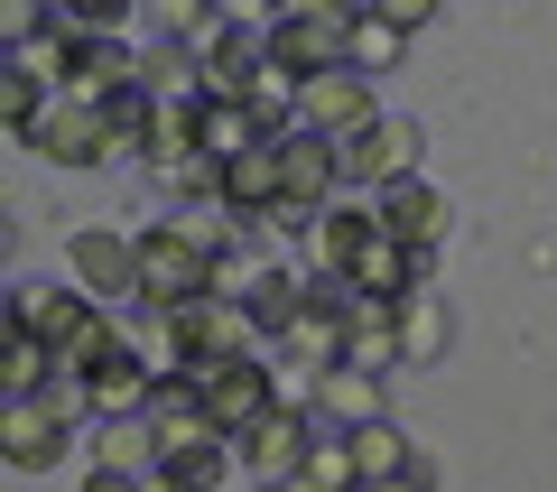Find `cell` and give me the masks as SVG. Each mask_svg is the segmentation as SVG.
<instances>
[{"label": "cell", "instance_id": "6da1fadb", "mask_svg": "<svg viewBox=\"0 0 557 492\" xmlns=\"http://www.w3.org/2000/svg\"><path fill=\"white\" fill-rule=\"evenodd\" d=\"M10 325L57 344V372H94V362L121 354V316L102 297H84V288H38L28 279V288H10Z\"/></svg>", "mask_w": 557, "mask_h": 492}, {"label": "cell", "instance_id": "83f0119b", "mask_svg": "<svg viewBox=\"0 0 557 492\" xmlns=\"http://www.w3.org/2000/svg\"><path fill=\"white\" fill-rule=\"evenodd\" d=\"M298 483H307V492H362V465H354V446H344V436L325 428L317 446H307V465H298Z\"/></svg>", "mask_w": 557, "mask_h": 492}, {"label": "cell", "instance_id": "5bb4252c", "mask_svg": "<svg viewBox=\"0 0 557 492\" xmlns=\"http://www.w3.org/2000/svg\"><path fill=\"white\" fill-rule=\"evenodd\" d=\"M307 446H317V418H298V409H270L251 436H242V473H251V483H298Z\"/></svg>", "mask_w": 557, "mask_h": 492}, {"label": "cell", "instance_id": "9c48e42d", "mask_svg": "<svg viewBox=\"0 0 557 492\" xmlns=\"http://www.w3.org/2000/svg\"><path fill=\"white\" fill-rule=\"evenodd\" d=\"M28 149H38L47 168H112V131H102V102L57 94V102H47V121L28 131Z\"/></svg>", "mask_w": 557, "mask_h": 492}, {"label": "cell", "instance_id": "f546056e", "mask_svg": "<svg viewBox=\"0 0 557 492\" xmlns=\"http://www.w3.org/2000/svg\"><path fill=\"white\" fill-rule=\"evenodd\" d=\"M381 20H391L399 38H418V28H428V0H381Z\"/></svg>", "mask_w": 557, "mask_h": 492}, {"label": "cell", "instance_id": "d6a6232c", "mask_svg": "<svg viewBox=\"0 0 557 492\" xmlns=\"http://www.w3.org/2000/svg\"><path fill=\"white\" fill-rule=\"evenodd\" d=\"M149 492H186V483H177V473H149Z\"/></svg>", "mask_w": 557, "mask_h": 492}, {"label": "cell", "instance_id": "ac0fdd59", "mask_svg": "<svg viewBox=\"0 0 557 492\" xmlns=\"http://www.w3.org/2000/svg\"><path fill=\"white\" fill-rule=\"evenodd\" d=\"M94 473H168V436L149 418H94Z\"/></svg>", "mask_w": 557, "mask_h": 492}, {"label": "cell", "instance_id": "4dcf8cb0", "mask_svg": "<svg viewBox=\"0 0 557 492\" xmlns=\"http://www.w3.org/2000/svg\"><path fill=\"white\" fill-rule=\"evenodd\" d=\"M362 492H437V465H418V473H391V483H362Z\"/></svg>", "mask_w": 557, "mask_h": 492}, {"label": "cell", "instance_id": "ffe728a7", "mask_svg": "<svg viewBox=\"0 0 557 492\" xmlns=\"http://www.w3.org/2000/svg\"><path fill=\"white\" fill-rule=\"evenodd\" d=\"M344 362H354V372H391L399 362V307L391 297H362V307L344 316Z\"/></svg>", "mask_w": 557, "mask_h": 492}, {"label": "cell", "instance_id": "44dd1931", "mask_svg": "<svg viewBox=\"0 0 557 492\" xmlns=\"http://www.w3.org/2000/svg\"><path fill=\"white\" fill-rule=\"evenodd\" d=\"M196 149L214 158V168H233V158H251V149H270V131H260L242 102H196Z\"/></svg>", "mask_w": 557, "mask_h": 492}, {"label": "cell", "instance_id": "7c38bea8", "mask_svg": "<svg viewBox=\"0 0 557 492\" xmlns=\"http://www.w3.org/2000/svg\"><path fill=\"white\" fill-rule=\"evenodd\" d=\"M381 242V205L372 196H344V205H325L317 214V233H307V270H335V279H354V260Z\"/></svg>", "mask_w": 557, "mask_h": 492}, {"label": "cell", "instance_id": "52a82bcc", "mask_svg": "<svg viewBox=\"0 0 557 492\" xmlns=\"http://www.w3.org/2000/svg\"><path fill=\"white\" fill-rule=\"evenodd\" d=\"M168 335H177L186 372H196V362H242V354H260V335H251V316H242V297H196V307L168 316Z\"/></svg>", "mask_w": 557, "mask_h": 492}, {"label": "cell", "instance_id": "9a60e30c", "mask_svg": "<svg viewBox=\"0 0 557 492\" xmlns=\"http://www.w3.org/2000/svg\"><path fill=\"white\" fill-rule=\"evenodd\" d=\"M372 205H381V233H391V242H409V251H428V260L446 251V223H456V214H446V196L428 177L391 186V196H372Z\"/></svg>", "mask_w": 557, "mask_h": 492}, {"label": "cell", "instance_id": "4fadbf2b", "mask_svg": "<svg viewBox=\"0 0 557 492\" xmlns=\"http://www.w3.org/2000/svg\"><path fill=\"white\" fill-rule=\"evenodd\" d=\"M278 168H288V205L298 214H325V205H344V149L317 131H288L278 139Z\"/></svg>", "mask_w": 557, "mask_h": 492}, {"label": "cell", "instance_id": "8992f818", "mask_svg": "<svg viewBox=\"0 0 557 492\" xmlns=\"http://www.w3.org/2000/svg\"><path fill=\"white\" fill-rule=\"evenodd\" d=\"M205 391V418H214V436H251L260 418L278 409V391H270V354H242V362H196V372H186Z\"/></svg>", "mask_w": 557, "mask_h": 492}, {"label": "cell", "instance_id": "7a4b0ae2", "mask_svg": "<svg viewBox=\"0 0 557 492\" xmlns=\"http://www.w3.org/2000/svg\"><path fill=\"white\" fill-rule=\"evenodd\" d=\"M214 270H223V251L196 223H149L139 233V307H159V316L196 307V297H214Z\"/></svg>", "mask_w": 557, "mask_h": 492}, {"label": "cell", "instance_id": "1f68e13d", "mask_svg": "<svg viewBox=\"0 0 557 492\" xmlns=\"http://www.w3.org/2000/svg\"><path fill=\"white\" fill-rule=\"evenodd\" d=\"M84 492H149V483H139V473H94L84 465Z\"/></svg>", "mask_w": 557, "mask_h": 492}, {"label": "cell", "instance_id": "cb8c5ba5", "mask_svg": "<svg viewBox=\"0 0 557 492\" xmlns=\"http://www.w3.org/2000/svg\"><path fill=\"white\" fill-rule=\"evenodd\" d=\"M446 344H456V316H446L437 288H418L409 307H399V362H437Z\"/></svg>", "mask_w": 557, "mask_h": 492}, {"label": "cell", "instance_id": "3957f363", "mask_svg": "<svg viewBox=\"0 0 557 492\" xmlns=\"http://www.w3.org/2000/svg\"><path fill=\"white\" fill-rule=\"evenodd\" d=\"M354 20H362V10H335V0H298V10H278V20L260 28V38H270V65H278V75H298V84L354 65Z\"/></svg>", "mask_w": 557, "mask_h": 492}, {"label": "cell", "instance_id": "603a6c76", "mask_svg": "<svg viewBox=\"0 0 557 492\" xmlns=\"http://www.w3.org/2000/svg\"><path fill=\"white\" fill-rule=\"evenodd\" d=\"M317 418H335V436H354V428H372V418H391L381 409V372H325V399H317Z\"/></svg>", "mask_w": 557, "mask_h": 492}, {"label": "cell", "instance_id": "5b68a950", "mask_svg": "<svg viewBox=\"0 0 557 492\" xmlns=\"http://www.w3.org/2000/svg\"><path fill=\"white\" fill-rule=\"evenodd\" d=\"M260 75H270V38L251 20H205L196 28V102H251Z\"/></svg>", "mask_w": 557, "mask_h": 492}, {"label": "cell", "instance_id": "4316f807", "mask_svg": "<svg viewBox=\"0 0 557 492\" xmlns=\"http://www.w3.org/2000/svg\"><path fill=\"white\" fill-rule=\"evenodd\" d=\"M168 473H177L186 492H223V483L242 473V446H233V436H214V446H186V455H168Z\"/></svg>", "mask_w": 557, "mask_h": 492}, {"label": "cell", "instance_id": "836d02e7", "mask_svg": "<svg viewBox=\"0 0 557 492\" xmlns=\"http://www.w3.org/2000/svg\"><path fill=\"white\" fill-rule=\"evenodd\" d=\"M251 492H307V483H251Z\"/></svg>", "mask_w": 557, "mask_h": 492}, {"label": "cell", "instance_id": "d4e9b609", "mask_svg": "<svg viewBox=\"0 0 557 492\" xmlns=\"http://www.w3.org/2000/svg\"><path fill=\"white\" fill-rule=\"evenodd\" d=\"M47 381H57V344L28 335V325H10V354H0V391H10V399H38Z\"/></svg>", "mask_w": 557, "mask_h": 492}, {"label": "cell", "instance_id": "e0dca14e", "mask_svg": "<svg viewBox=\"0 0 557 492\" xmlns=\"http://www.w3.org/2000/svg\"><path fill=\"white\" fill-rule=\"evenodd\" d=\"M84 391H94V418H149V399H159V372L131 354V335H121L112 362H94L84 372Z\"/></svg>", "mask_w": 557, "mask_h": 492}, {"label": "cell", "instance_id": "d6986e66", "mask_svg": "<svg viewBox=\"0 0 557 492\" xmlns=\"http://www.w3.org/2000/svg\"><path fill=\"white\" fill-rule=\"evenodd\" d=\"M344 316H354V307H317V297H307V316L270 344V354L278 362H307V372H344Z\"/></svg>", "mask_w": 557, "mask_h": 492}, {"label": "cell", "instance_id": "277c9868", "mask_svg": "<svg viewBox=\"0 0 557 492\" xmlns=\"http://www.w3.org/2000/svg\"><path fill=\"white\" fill-rule=\"evenodd\" d=\"M335 149H344V196H391V186L428 177V168H418V158H428V131H418L409 112L362 121L354 139H335Z\"/></svg>", "mask_w": 557, "mask_h": 492}, {"label": "cell", "instance_id": "7402d4cb", "mask_svg": "<svg viewBox=\"0 0 557 492\" xmlns=\"http://www.w3.org/2000/svg\"><path fill=\"white\" fill-rule=\"evenodd\" d=\"M344 446H354L362 483H391V473H418V465H428V455L409 446V428H399V418H372V428H354Z\"/></svg>", "mask_w": 557, "mask_h": 492}, {"label": "cell", "instance_id": "8fae6325", "mask_svg": "<svg viewBox=\"0 0 557 492\" xmlns=\"http://www.w3.org/2000/svg\"><path fill=\"white\" fill-rule=\"evenodd\" d=\"M362 121H381V102H372V75L335 65V75L298 84V131H317V139H354Z\"/></svg>", "mask_w": 557, "mask_h": 492}, {"label": "cell", "instance_id": "30bf717a", "mask_svg": "<svg viewBox=\"0 0 557 492\" xmlns=\"http://www.w3.org/2000/svg\"><path fill=\"white\" fill-rule=\"evenodd\" d=\"M65 446H75V418H65L47 391H38V399H10V409H0V455H10L20 473L65 465Z\"/></svg>", "mask_w": 557, "mask_h": 492}, {"label": "cell", "instance_id": "2e32d148", "mask_svg": "<svg viewBox=\"0 0 557 492\" xmlns=\"http://www.w3.org/2000/svg\"><path fill=\"white\" fill-rule=\"evenodd\" d=\"M242 316H251V335H260V344H278V335L307 316V279L288 270V260H260L251 288H242Z\"/></svg>", "mask_w": 557, "mask_h": 492}, {"label": "cell", "instance_id": "484cf974", "mask_svg": "<svg viewBox=\"0 0 557 492\" xmlns=\"http://www.w3.org/2000/svg\"><path fill=\"white\" fill-rule=\"evenodd\" d=\"M139 94L149 102H196V47H149L139 38Z\"/></svg>", "mask_w": 557, "mask_h": 492}, {"label": "cell", "instance_id": "ba28073f", "mask_svg": "<svg viewBox=\"0 0 557 492\" xmlns=\"http://www.w3.org/2000/svg\"><path fill=\"white\" fill-rule=\"evenodd\" d=\"M65 270H75L84 297H139V233H112V223H84L75 242H65Z\"/></svg>", "mask_w": 557, "mask_h": 492}, {"label": "cell", "instance_id": "f1b7e54d", "mask_svg": "<svg viewBox=\"0 0 557 492\" xmlns=\"http://www.w3.org/2000/svg\"><path fill=\"white\" fill-rule=\"evenodd\" d=\"M399 47H409V38H399V28L381 20V10H362V20H354V75H391V65H399Z\"/></svg>", "mask_w": 557, "mask_h": 492}]
</instances>
